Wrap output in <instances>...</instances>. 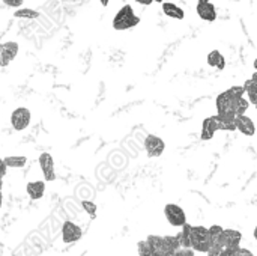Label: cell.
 <instances>
[{
	"label": "cell",
	"mask_w": 257,
	"mask_h": 256,
	"mask_svg": "<svg viewBox=\"0 0 257 256\" xmlns=\"http://www.w3.org/2000/svg\"><path fill=\"white\" fill-rule=\"evenodd\" d=\"M15 18H29V20H33V18H38L39 17V12L35 11V9H17L15 14H14Z\"/></svg>",
	"instance_id": "44dd1931"
},
{
	"label": "cell",
	"mask_w": 257,
	"mask_h": 256,
	"mask_svg": "<svg viewBox=\"0 0 257 256\" xmlns=\"http://www.w3.org/2000/svg\"><path fill=\"white\" fill-rule=\"evenodd\" d=\"M244 92L247 94L248 97V103L256 106L257 104V72L253 74L251 78H248L245 83H244Z\"/></svg>",
	"instance_id": "5bb4252c"
},
{
	"label": "cell",
	"mask_w": 257,
	"mask_h": 256,
	"mask_svg": "<svg viewBox=\"0 0 257 256\" xmlns=\"http://www.w3.org/2000/svg\"><path fill=\"white\" fill-rule=\"evenodd\" d=\"M83 237V231L78 225L72 223V222H65L62 226V240L65 244H71L78 241Z\"/></svg>",
	"instance_id": "30bf717a"
},
{
	"label": "cell",
	"mask_w": 257,
	"mask_h": 256,
	"mask_svg": "<svg viewBox=\"0 0 257 256\" xmlns=\"http://www.w3.org/2000/svg\"><path fill=\"white\" fill-rule=\"evenodd\" d=\"M101 3H102V6H107L108 5V0H101Z\"/></svg>",
	"instance_id": "4dcf8cb0"
},
{
	"label": "cell",
	"mask_w": 257,
	"mask_h": 256,
	"mask_svg": "<svg viewBox=\"0 0 257 256\" xmlns=\"http://www.w3.org/2000/svg\"><path fill=\"white\" fill-rule=\"evenodd\" d=\"M238 250H239V246L226 247V249H224V255L223 256H238Z\"/></svg>",
	"instance_id": "83f0119b"
},
{
	"label": "cell",
	"mask_w": 257,
	"mask_h": 256,
	"mask_svg": "<svg viewBox=\"0 0 257 256\" xmlns=\"http://www.w3.org/2000/svg\"><path fill=\"white\" fill-rule=\"evenodd\" d=\"M81 205H83L84 211H86L92 219H95V216H96V205H95L93 202H90V201H83Z\"/></svg>",
	"instance_id": "603a6c76"
},
{
	"label": "cell",
	"mask_w": 257,
	"mask_h": 256,
	"mask_svg": "<svg viewBox=\"0 0 257 256\" xmlns=\"http://www.w3.org/2000/svg\"><path fill=\"white\" fill-rule=\"evenodd\" d=\"M236 131V125H235V119H226L221 118L220 115H214L209 116L203 121L202 124V134L200 139L202 140H211L217 131Z\"/></svg>",
	"instance_id": "7a4b0ae2"
},
{
	"label": "cell",
	"mask_w": 257,
	"mask_h": 256,
	"mask_svg": "<svg viewBox=\"0 0 257 256\" xmlns=\"http://www.w3.org/2000/svg\"><path fill=\"white\" fill-rule=\"evenodd\" d=\"M30 119H32L30 112L26 107H17L11 115V124H12L14 130H17V131L26 130L30 124Z\"/></svg>",
	"instance_id": "52a82bcc"
},
{
	"label": "cell",
	"mask_w": 257,
	"mask_h": 256,
	"mask_svg": "<svg viewBox=\"0 0 257 256\" xmlns=\"http://www.w3.org/2000/svg\"><path fill=\"white\" fill-rule=\"evenodd\" d=\"M136 2H137V3H140V5H145V6H146V5H151V3H154L152 0H136Z\"/></svg>",
	"instance_id": "f546056e"
},
{
	"label": "cell",
	"mask_w": 257,
	"mask_h": 256,
	"mask_svg": "<svg viewBox=\"0 0 257 256\" xmlns=\"http://www.w3.org/2000/svg\"><path fill=\"white\" fill-rule=\"evenodd\" d=\"M208 231H209L211 240H214V238H215L217 235H220V234L223 232V228H221L220 225H212V226H211V228H209Z\"/></svg>",
	"instance_id": "484cf974"
},
{
	"label": "cell",
	"mask_w": 257,
	"mask_h": 256,
	"mask_svg": "<svg viewBox=\"0 0 257 256\" xmlns=\"http://www.w3.org/2000/svg\"><path fill=\"white\" fill-rule=\"evenodd\" d=\"M2 204H3V195H2V190H0V207H2Z\"/></svg>",
	"instance_id": "1f68e13d"
},
{
	"label": "cell",
	"mask_w": 257,
	"mask_h": 256,
	"mask_svg": "<svg viewBox=\"0 0 257 256\" xmlns=\"http://www.w3.org/2000/svg\"><path fill=\"white\" fill-rule=\"evenodd\" d=\"M190 231H191V225H188L187 222L182 225V231L176 235L179 246L181 247H190Z\"/></svg>",
	"instance_id": "ffe728a7"
},
{
	"label": "cell",
	"mask_w": 257,
	"mask_h": 256,
	"mask_svg": "<svg viewBox=\"0 0 257 256\" xmlns=\"http://www.w3.org/2000/svg\"><path fill=\"white\" fill-rule=\"evenodd\" d=\"M146 241L152 249V256H173L175 253V250L160 235H149Z\"/></svg>",
	"instance_id": "5b68a950"
},
{
	"label": "cell",
	"mask_w": 257,
	"mask_h": 256,
	"mask_svg": "<svg viewBox=\"0 0 257 256\" xmlns=\"http://www.w3.org/2000/svg\"><path fill=\"white\" fill-rule=\"evenodd\" d=\"M39 166L44 174L45 181H54L56 180V172H54V160L53 155L48 152H42L39 155Z\"/></svg>",
	"instance_id": "8fae6325"
},
{
	"label": "cell",
	"mask_w": 257,
	"mask_h": 256,
	"mask_svg": "<svg viewBox=\"0 0 257 256\" xmlns=\"http://www.w3.org/2000/svg\"><path fill=\"white\" fill-rule=\"evenodd\" d=\"M211 244H212V240H211L208 228H205V226H191V231H190V247L194 252L206 253V250L211 247Z\"/></svg>",
	"instance_id": "3957f363"
},
{
	"label": "cell",
	"mask_w": 257,
	"mask_h": 256,
	"mask_svg": "<svg viewBox=\"0 0 257 256\" xmlns=\"http://www.w3.org/2000/svg\"><path fill=\"white\" fill-rule=\"evenodd\" d=\"M152 2H157V3H163L164 0H152Z\"/></svg>",
	"instance_id": "836d02e7"
},
{
	"label": "cell",
	"mask_w": 257,
	"mask_h": 256,
	"mask_svg": "<svg viewBox=\"0 0 257 256\" xmlns=\"http://www.w3.org/2000/svg\"><path fill=\"white\" fill-rule=\"evenodd\" d=\"M3 189V178H0V190Z\"/></svg>",
	"instance_id": "d6a6232c"
},
{
	"label": "cell",
	"mask_w": 257,
	"mask_h": 256,
	"mask_svg": "<svg viewBox=\"0 0 257 256\" xmlns=\"http://www.w3.org/2000/svg\"><path fill=\"white\" fill-rule=\"evenodd\" d=\"M173 256H194V250L191 247H179L178 250H175Z\"/></svg>",
	"instance_id": "d4e9b609"
},
{
	"label": "cell",
	"mask_w": 257,
	"mask_h": 256,
	"mask_svg": "<svg viewBox=\"0 0 257 256\" xmlns=\"http://www.w3.org/2000/svg\"><path fill=\"white\" fill-rule=\"evenodd\" d=\"M139 23H140V18L134 14L133 6L131 5H125L114 15V18H113V29L114 30H128V29H133L134 26H137Z\"/></svg>",
	"instance_id": "277c9868"
},
{
	"label": "cell",
	"mask_w": 257,
	"mask_h": 256,
	"mask_svg": "<svg viewBox=\"0 0 257 256\" xmlns=\"http://www.w3.org/2000/svg\"><path fill=\"white\" fill-rule=\"evenodd\" d=\"M26 190H27V195L30 196V199L33 201H38L44 196L45 193V183L44 181H33V183H29L26 186Z\"/></svg>",
	"instance_id": "9a60e30c"
},
{
	"label": "cell",
	"mask_w": 257,
	"mask_h": 256,
	"mask_svg": "<svg viewBox=\"0 0 257 256\" xmlns=\"http://www.w3.org/2000/svg\"><path fill=\"white\" fill-rule=\"evenodd\" d=\"M137 252H139V256H152V249H151V246L148 244L146 240L139 241V244H137Z\"/></svg>",
	"instance_id": "7402d4cb"
},
{
	"label": "cell",
	"mask_w": 257,
	"mask_h": 256,
	"mask_svg": "<svg viewBox=\"0 0 257 256\" xmlns=\"http://www.w3.org/2000/svg\"><path fill=\"white\" fill-rule=\"evenodd\" d=\"M208 63L209 66H214L217 69H224L226 66V59L224 56L218 51V50H212L209 54H208Z\"/></svg>",
	"instance_id": "e0dca14e"
},
{
	"label": "cell",
	"mask_w": 257,
	"mask_h": 256,
	"mask_svg": "<svg viewBox=\"0 0 257 256\" xmlns=\"http://www.w3.org/2000/svg\"><path fill=\"white\" fill-rule=\"evenodd\" d=\"M208 256H223L224 255V247H220L217 244H211V247L206 250Z\"/></svg>",
	"instance_id": "cb8c5ba5"
},
{
	"label": "cell",
	"mask_w": 257,
	"mask_h": 256,
	"mask_svg": "<svg viewBox=\"0 0 257 256\" xmlns=\"http://www.w3.org/2000/svg\"><path fill=\"white\" fill-rule=\"evenodd\" d=\"M26 161H27V158L24 155H11V157L3 158V163L6 164V167H17V169L24 167Z\"/></svg>",
	"instance_id": "d6986e66"
},
{
	"label": "cell",
	"mask_w": 257,
	"mask_h": 256,
	"mask_svg": "<svg viewBox=\"0 0 257 256\" xmlns=\"http://www.w3.org/2000/svg\"><path fill=\"white\" fill-rule=\"evenodd\" d=\"M244 88L242 86H232L230 89L224 91L217 97L215 106H217V115L226 119H235L236 118V101L244 97Z\"/></svg>",
	"instance_id": "6da1fadb"
},
{
	"label": "cell",
	"mask_w": 257,
	"mask_h": 256,
	"mask_svg": "<svg viewBox=\"0 0 257 256\" xmlns=\"http://www.w3.org/2000/svg\"><path fill=\"white\" fill-rule=\"evenodd\" d=\"M18 54V44L14 41L0 42V66H8Z\"/></svg>",
	"instance_id": "9c48e42d"
},
{
	"label": "cell",
	"mask_w": 257,
	"mask_h": 256,
	"mask_svg": "<svg viewBox=\"0 0 257 256\" xmlns=\"http://www.w3.org/2000/svg\"><path fill=\"white\" fill-rule=\"evenodd\" d=\"M6 6H9V8H20L21 5H23V2L24 0H2Z\"/></svg>",
	"instance_id": "4316f807"
},
{
	"label": "cell",
	"mask_w": 257,
	"mask_h": 256,
	"mask_svg": "<svg viewBox=\"0 0 257 256\" xmlns=\"http://www.w3.org/2000/svg\"><path fill=\"white\" fill-rule=\"evenodd\" d=\"M199 17L205 21H215L217 20V9L211 2H197L196 8Z\"/></svg>",
	"instance_id": "4fadbf2b"
},
{
	"label": "cell",
	"mask_w": 257,
	"mask_h": 256,
	"mask_svg": "<svg viewBox=\"0 0 257 256\" xmlns=\"http://www.w3.org/2000/svg\"><path fill=\"white\" fill-rule=\"evenodd\" d=\"M197 2H211V0H197Z\"/></svg>",
	"instance_id": "e575fe53"
},
{
	"label": "cell",
	"mask_w": 257,
	"mask_h": 256,
	"mask_svg": "<svg viewBox=\"0 0 257 256\" xmlns=\"http://www.w3.org/2000/svg\"><path fill=\"white\" fill-rule=\"evenodd\" d=\"M145 149L149 157H160L166 149V143L161 137L149 134L145 139Z\"/></svg>",
	"instance_id": "ba28073f"
},
{
	"label": "cell",
	"mask_w": 257,
	"mask_h": 256,
	"mask_svg": "<svg viewBox=\"0 0 257 256\" xmlns=\"http://www.w3.org/2000/svg\"><path fill=\"white\" fill-rule=\"evenodd\" d=\"M235 125H236V130L241 131L245 136H253L256 133V127H254L253 119L248 118L245 113L244 115H238L235 118Z\"/></svg>",
	"instance_id": "7c38bea8"
},
{
	"label": "cell",
	"mask_w": 257,
	"mask_h": 256,
	"mask_svg": "<svg viewBox=\"0 0 257 256\" xmlns=\"http://www.w3.org/2000/svg\"><path fill=\"white\" fill-rule=\"evenodd\" d=\"M163 12L170 17V18H176V20H184L185 17V12L182 8H179L178 5L175 3H170V2H163Z\"/></svg>",
	"instance_id": "2e32d148"
},
{
	"label": "cell",
	"mask_w": 257,
	"mask_h": 256,
	"mask_svg": "<svg viewBox=\"0 0 257 256\" xmlns=\"http://www.w3.org/2000/svg\"><path fill=\"white\" fill-rule=\"evenodd\" d=\"M224 237H226V247L239 246L242 240V234L235 229H224Z\"/></svg>",
	"instance_id": "ac0fdd59"
},
{
	"label": "cell",
	"mask_w": 257,
	"mask_h": 256,
	"mask_svg": "<svg viewBox=\"0 0 257 256\" xmlns=\"http://www.w3.org/2000/svg\"><path fill=\"white\" fill-rule=\"evenodd\" d=\"M238 256H254V255H253V252H251V250H248V249H241V247H239V250H238Z\"/></svg>",
	"instance_id": "f1b7e54d"
},
{
	"label": "cell",
	"mask_w": 257,
	"mask_h": 256,
	"mask_svg": "<svg viewBox=\"0 0 257 256\" xmlns=\"http://www.w3.org/2000/svg\"><path fill=\"white\" fill-rule=\"evenodd\" d=\"M164 214H166L167 222L172 226H182L187 222L185 211L179 205H176V204H167L164 207Z\"/></svg>",
	"instance_id": "8992f818"
}]
</instances>
